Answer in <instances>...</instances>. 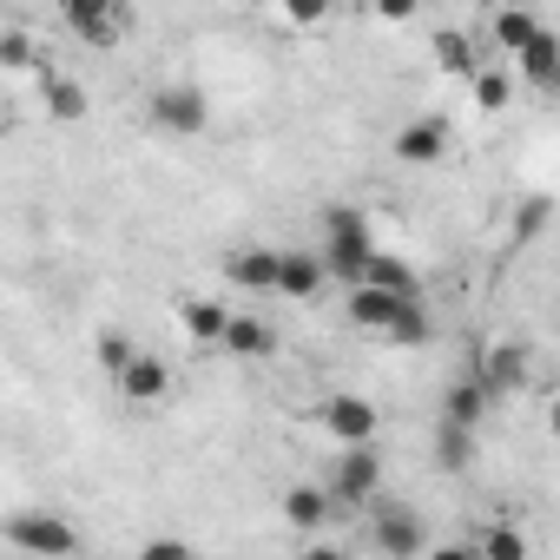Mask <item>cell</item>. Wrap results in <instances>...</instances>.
<instances>
[{"mask_svg": "<svg viewBox=\"0 0 560 560\" xmlns=\"http://www.w3.org/2000/svg\"><path fill=\"white\" fill-rule=\"evenodd\" d=\"M317 250L330 257V277L350 291V284H363L370 277V264H376V224H370V211H357V205H330L324 218H317Z\"/></svg>", "mask_w": 560, "mask_h": 560, "instance_id": "6da1fadb", "label": "cell"}, {"mask_svg": "<svg viewBox=\"0 0 560 560\" xmlns=\"http://www.w3.org/2000/svg\"><path fill=\"white\" fill-rule=\"evenodd\" d=\"M145 119L159 126V139H198V132L211 126V100H205L191 80H165V86H152Z\"/></svg>", "mask_w": 560, "mask_h": 560, "instance_id": "7a4b0ae2", "label": "cell"}, {"mask_svg": "<svg viewBox=\"0 0 560 560\" xmlns=\"http://www.w3.org/2000/svg\"><path fill=\"white\" fill-rule=\"evenodd\" d=\"M317 429H324L337 448H350V442H376V435H383V409H376L370 396H357V389H337V396H324Z\"/></svg>", "mask_w": 560, "mask_h": 560, "instance_id": "3957f363", "label": "cell"}, {"mask_svg": "<svg viewBox=\"0 0 560 560\" xmlns=\"http://www.w3.org/2000/svg\"><path fill=\"white\" fill-rule=\"evenodd\" d=\"M330 494H337V508H370V501L383 494V455H376V442H350V448L337 455Z\"/></svg>", "mask_w": 560, "mask_h": 560, "instance_id": "277c9868", "label": "cell"}, {"mask_svg": "<svg viewBox=\"0 0 560 560\" xmlns=\"http://www.w3.org/2000/svg\"><path fill=\"white\" fill-rule=\"evenodd\" d=\"M363 540H370V553H389V560H409V553H422L429 547V534H422V521L402 508V501H370V527H363Z\"/></svg>", "mask_w": 560, "mask_h": 560, "instance_id": "5b68a950", "label": "cell"}, {"mask_svg": "<svg viewBox=\"0 0 560 560\" xmlns=\"http://www.w3.org/2000/svg\"><path fill=\"white\" fill-rule=\"evenodd\" d=\"M60 21L73 40H86L93 54H113L126 40V0H60Z\"/></svg>", "mask_w": 560, "mask_h": 560, "instance_id": "8992f818", "label": "cell"}, {"mask_svg": "<svg viewBox=\"0 0 560 560\" xmlns=\"http://www.w3.org/2000/svg\"><path fill=\"white\" fill-rule=\"evenodd\" d=\"M224 277L244 298H277V284H284V244H237L224 257Z\"/></svg>", "mask_w": 560, "mask_h": 560, "instance_id": "52a82bcc", "label": "cell"}, {"mask_svg": "<svg viewBox=\"0 0 560 560\" xmlns=\"http://www.w3.org/2000/svg\"><path fill=\"white\" fill-rule=\"evenodd\" d=\"M0 540L21 547V553H47V560H73V553L86 547V540H80V527H67L60 514H14Z\"/></svg>", "mask_w": 560, "mask_h": 560, "instance_id": "ba28073f", "label": "cell"}, {"mask_svg": "<svg viewBox=\"0 0 560 560\" xmlns=\"http://www.w3.org/2000/svg\"><path fill=\"white\" fill-rule=\"evenodd\" d=\"M113 389H119L126 409H165L172 402V363L159 350H139L126 363V376H113Z\"/></svg>", "mask_w": 560, "mask_h": 560, "instance_id": "9c48e42d", "label": "cell"}, {"mask_svg": "<svg viewBox=\"0 0 560 560\" xmlns=\"http://www.w3.org/2000/svg\"><path fill=\"white\" fill-rule=\"evenodd\" d=\"M416 298H402V291H383V284H350V298H343V317L363 330V337H389L396 324H402V311H409Z\"/></svg>", "mask_w": 560, "mask_h": 560, "instance_id": "30bf717a", "label": "cell"}, {"mask_svg": "<svg viewBox=\"0 0 560 560\" xmlns=\"http://www.w3.org/2000/svg\"><path fill=\"white\" fill-rule=\"evenodd\" d=\"M448 139H455V126H448L442 113H416V119L396 126L389 152H396L402 165H435V159H448Z\"/></svg>", "mask_w": 560, "mask_h": 560, "instance_id": "8fae6325", "label": "cell"}, {"mask_svg": "<svg viewBox=\"0 0 560 560\" xmlns=\"http://www.w3.org/2000/svg\"><path fill=\"white\" fill-rule=\"evenodd\" d=\"M324 284H337V277H330V257H324L317 244H291V250H284V284H277V298L311 304Z\"/></svg>", "mask_w": 560, "mask_h": 560, "instance_id": "7c38bea8", "label": "cell"}, {"mask_svg": "<svg viewBox=\"0 0 560 560\" xmlns=\"http://www.w3.org/2000/svg\"><path fill=\"white\" fill-rule=\"evenodd\" d=\"M475 370L488 376V389H494V396H514V389H527V376H534V357H527V343L501 337V343H488V357H481Z\"/></svg>", "mask_w": 560, "mask_h": 560, "instance_id": "4fadbf2b", "label": "cell"}, {"mask_svg": "<svg viewBox=\"0 0 560 560\" xmlns=\"http://www.w3.org/2000/svg\"><path fill=\"white\" fill-rule=\"evenodd\" d=\"M514 80H521V86H534V93H560V40H553L547 27L514 54Z\"/></svg>", "mask_w": 560, "mask_h": 560, "instance_id": "5bb4252c", "label": "cell"}, {"mask_svg": "<svg viewBox=\"0 0 560 560\" xmlns=\"http://www.w3.org/2000/svg\"><path fill=\"white\" fill-rule=\"evenodd\" d=\"M277 508H284V521L298 534H324V521L337 514V494H330V481L324 488L317 481H298V488H284V501H277Z\"/></svg>", "mask_w": 560, "mask_h": 560, "instance_id": "9a60e30c", "label": "cell"}, {"mask_svg": "<svg viewBox=\"0 0 560 560\" xmlns=\"http://www.w3.org/2000/svg\"><path fill=\"white\" fill-rule=\"evenodd\" d=\"M86 86L73 80V73H54V67H40V113L54 119V126H80L86 119Z\"/></svg>", "mask_w": 560, "mask_h": 560, "instance_id": "2e32d148", "label": "cell"}, {"mask_svg": "<svg viewBox=\"0 0 560 560\" xmlns=\"http://www.w3.org/2000/svg\"><path fill=\"white\" fill-rule=\"evenodd\" d=\"M178 330L198 343V350H224V330H231V311L218 298H178Z\"/></svg>", "mask_w": 560, "mask_h": 560, "instance_id": "e0dca14e", "label": "cell"}, {"mask_svg": "<svg viewBox=\"0 0 560 560\" xmlns=\"http://www.w3.org/2000/svg\"><path fill=\"white\" fill-rule=\"evenodd\" d=\"M488 396H494V389H488V376H481V370H468V376H455V383L442 389V416H448V422H475V429H481Z\"/></svg>", "mask_w": 560, "mask_h": 560, "instance_id": "ac0fdd59", "label": "cell"}, {"mask_svg": "<svg viewBox=\"0 0 560 560\" xmlns=\"http://www.w3.org/2000/svg\"><path fill=\"white\" fill-rule=\"evenodd\" d=\"M475 455H481V429H475V422H448V416H442V429H435V468H442V475H462Z\"/></svg>", "mask_w": 560, "mask_h": 560, "instance_id": "d6986e66", "label": "cell"}, {"mask_svg": "<svg viewBox=\"0 0 560 560\" xmlns=\"http://www.w3.org/2000/svg\"><path fill=\"white\" fill-rule=\"evenodd\" d=\"M224 357H237V363H264V357H277V330H270L264 317H231V330H224Z\"/></svg>", "mask_w": 560, "mask_h": 560, "instance_id": "ffe728a7", "label": "cell"}, {"mask_svg": "<svg viewBox=\"0 0 560 560\" xmlns=\"http://www.w3.org/2000/svg\"><path fill=\"white\" fill-rule=\"evenodd\" d=\"M468 553H481V560H527V534H521V527L488 521V527H475V534H468Z\"/></svg>", "mask_w": 560, "mask_h": 560, "instance_id": "44dd1931", "label": "cell"}, {"mask_svg": "<svg viewBox=\"0 0 560 560\" xmlns=\"http://www.w3.org/2000/svg\"><path fill=\"white\" fill-rule=\"evenodd\" d=\"M435 67H442V73H455V80H475V34L442 27V34H435Z\"/></svg>", "mask_w": 560, "mask_h": 560, "instance_id": "7402d4cb", "label": "cell"}, {"mask_svg": "<svg viewBox=\"0 0 560 560\" xmlns=\"http://www.w3.org/2000/svg\"><path fill=\"white\" fill-rule=\"evenodd\" d=\"M488 34H494V47H501V54H508V60H514V54H521V47H527V40H534V34H540V21H534V14H527V8H501V14H494V27H488Z\"/></svg>", "mask_w": 560, "mask_h": 560, "instance_id": "603a6c76", "label": "cell"}, {"mask_svg": "<svg viewBox=\"0 0 560 560\" xmlns=\"http://www.w3.org/2000/svg\"><path fill=\"white\" fill-rule=\"evenodd\" d=\"M468 86H475V106H481V113H508V100H514V86H521V80H514L508 67H475V80H468Z\"/></svg>", "mask_w": 560, "mask_h": 560, "instance_id": "cb8c5ba5", "label": "cell"}, {"mask_svg": "<svg viewBox=\"0 0 560 560\" xmlns=\"http://www.w3.org/2000/svg\"><path fill=\"white\" fill-rule=\"evenodd\" d=\"M0 73H8V80L40 73V47H34V34H27V27H14L8 40H0Z\"/></svg>", "mask_w": 560, "mask_h": 560, "instance_id": "d4e9b609", "label": "cell"}, {"mask_svg": "<svg viewBox=\"0 0 560 560\" xmlns=\"http://www.w3.org/2000/svg\"><path fill=\"white\" fill-rule=\"evenodd\" d=\"M363 284H383V291H402V298H422V284H416V270L402 264V257H389V250H376V264H370V277Z\"/></svg>", "mask_w": 560, "mask_h": 560, "instance_id": "484cf974", "label": "cell"}, {"mask_svg": "<svg viewBox=\"0 0 560 560\" xmlns=\"http://www.w3.org/2000/svg\"><path fill=\"white\" fill-rule=\"evenodd\" d=\"M132 357H139V343H132L126 330H100V337H93V363H100L106 376H126Z\"/></svg>", "mask_w": 560, "mask_h": 560, "instance_id": "4316f807", "label": "cell"}, {"mask_svg": "<svg viewBox=\"0 0 560 560\" xmlns=\"http://www.w3.org/2000/svg\"><path fill=\"white\" fill-rule=\"evenodd\" d=\"M429 337H435V317H429V311H422V298H416V304L402 311V324L389 330V343H396V350H416V343H429Z\"/></svg>", "mask_w": 560, "mask_h": 560, "instance_id": "83f0119b", "label": "cell"}, {"mask_svg": "<svg viewBox=\"0 0 560 560\" xmlns=\"http://www.w3.org/2000/svg\"><path fill=\"white\" fill-rule=\"evenodd\" d=\"M277 14H284V27H298V34H317L330 21V0H277Z\"/></svg>", "mask_w": 560, "mask_h": 560, "instance_id": "f1b7e54d", "label": "cell"}, {"mask_svg": "<svg viewBox=\"0 0 560 560\" xmlns=\"http://www.w3.org/2000/svg\"><path fill=\"white\" fill-rule=\"evenodd\" d=\"M547 218H553V205H547V198L521 205V211H514V237H540V231H547Z\"/></svg>", "mask_w": 560, "mask_h": 560, "instance_id": "f546056e", "label": "cell"}, {"mask_svg": "<svg viewBox=\"0 0 560 560\" xmlns=\"http://www.w3.org/2000/svg\"><path fill=\"white\" fill-rule=\"evenodd\" d=\"M416 14H422V0H376V21H389V27H402Z\"/></svg>", "mask_w": 560, "mask_h": 560, "instance_id": "4dcf8cb0", "label": "cell"}, {"mask_svg": "<svg viewBox=\"0 0 560 560\" xmlns=\"http://www.w3.org/2000/svg\"><path fill=\"white\" fill-rule=\"evenodd\" d=\"M191 547L185 540H145V560H185Z\"/></svg>", "mask_w": 560, "mask_h": 560, "instance_id": "1f68e13d", "label": "cell"}, {"mask_svg": "<svg viewBox=\"0 0 560 560\" xmlns=\"http://www.w3.org/2000/svg\"><path fill=\"white\" fill-rule=\"evenodd\" d=\"M547 429H553V442H560V396L547 402Z\"/></svg>", "mask_w": 560, "mask_h": 560, "instance_id": "d6a6232c", "label": "cell"}]
</instances>
